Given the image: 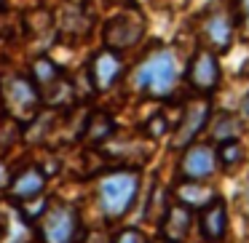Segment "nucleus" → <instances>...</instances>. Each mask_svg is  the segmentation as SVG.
Listing matches in <instances>:
<instances>
[{"label":"nucleus","mask_w":249,"mask_h":243,"mask_svg":"<svg viewBox=\"0 0 249 243\" xmlns=\"http://www.w3.org/2000/svg\"><path fill=\"white\" fill-rule=\"evenodd\" d=\"M0 6H3V0H0Z\"/></svg>","instance_id":"5701e85b"},{"label":"nucleus","mask_w":249,"mask_h":243,"mask_svg":"<svg viewBox=\"0 0 249 243\" xmlns=\"http://www.w3.org/2000/svg\"><path fill=\"white\" fill-rule=\"evenodd\" d=\"M241 115H244V118H247V120H249V97H247V99H244V107H241Z\"/></svg>","instance_id":"412c9836"},{"label":"nucleus","mask_w":249,"mask_h":243,"mask_svg":"<svg viewBox=\"0 0 249 243\" xmlns=\"http://www.w3.org/2000/svg\"><path fill=\"white\" fill-rule=\"evenodd\" d=\"M83 70H86V78L91 81L94 91H107V88L115 86V81L124 72V62H121L118 51L105 49V51H97Z\"/></svg>","instance_id":"1a4fd4ad"},{"label":"nucleus","mask_w":249,"mask_h":243,"mask_svg":"<svg viewBox=\"0 0 249 243\" xmlns=\"http://www.w3.org/2000/svg\"><path fill=\"white\" fill-rule=\"evenodd\" d=\"M220 75H222V70H220V62H217L214 51H209V49L196 51L190 65H188V83L190 86L198 94L209 97V94L220 86Z\"/></svg>","instance_id":"0eeeda50"},{"label":"nucleus","mask_w":249,"mask_h":243,"mask_svg":"<svg viewBox=\"0 0 249 243\" xmlns=\"http://www.w3.org/2000/svg\"><path fill=\"white\" fill-rule=\"evenodd\" d=\"M142 35H145V19H142V14L137 11V8L107 19L105 27H102L105 49L118 51V54L126 51V49H134V46L142 40Z\"/></svg>","instance_id":"39448f33"},{"label":"nucleus","mask_w":249,"mask_h":243,"mask_svg":"<svg viewBox=\"0 0 249 243\" xmlns=\"http://www.w3.org/2000/svg\"><path fill=\"white\" fill-rule=\"evenodd\" d=\"M217 166V150L212 145H188L179 161V177L182 179H196V182H206L214 177Z\"/></svg>","instance_id":"6e6552de"},{"label":"nucleus","mask_w":249,"mask_h":243,"mask_svg":"<svg viewBox=\"0 0 249 243\" xmlns=\"http://www.w3.org/2000/svg\"><path fill=\"white\" fill-rule=\"evenodd\" d=\"M177 81H179L177 62H174V54L166 49H158L150 56H145L134 72L137 88L150 99L172 97V91L177 88Z\"/></svg>","instance_id":"f257e3e1"},{"label":"nucleus","mask_w":249,"mask_h":243,"mask_svg":"<svg viewBox=\"0 0 249 243\" xmlns=\"http://www.w3.org/2000/svg\"><path fill=\"white\" fill-rule=\"evenodd\" d=\"M198 227H201V235L206 241L217 243L225 238L228 232V209H225V200L222 198H214L209 206L201 209V219H198Z\"/></svg>","instance_id":"f8f14e48"},{"label":"nucleus","mask_w":249,"mask_h":243,"mask_svg":"<svg viewBox=\"0 0 249 243\" xmlns=\"http://www.w3.org/2000/svg\"><path fill=\"white\" fill-rule=\"evenodd\" d=\"M238 11H241L244 22H249V0H238Z\"/></svg>","instance_id":"aec40b11"},{"label":"nucleus","mask_w":249,"mask_h":243,"mask_svg":"<svg viewBox=\"0 0 249 243\" xmlns=\"http://www.w3.org/2000/svg\"><path fill=\"white\" fill-rule=\"evenodd\" d=\"M212 120V139L220 145V142H228V139H236L238 134H241V118L233 113H214L209 115Z\"/></svg>","instance_id":"dca6fc26"},{"label":"nucleus","mask_w":249,"mask_h":243,"mask_svg":"<svg viewBox=\"0 0 249 243\" xmlns=\"http://www.w3.org/2000/svg\"><path fill=\"white\" fill-rule=\"evenodd\" d=\"M153 243H177V241H169V238H158V241H153Z\"/></svg>","instance_id":"4be33fe9"},{"label":"nucleus","mask_w":249,"mask_h":243,"mask_svg":"<svg viewBox=\"0 0 249 243\" xmlns=\"http://www.w3.org/2000/svg\"><path fill=\"white\" fill-rule=\"evenodd\" d=\"M209 115H212V104H209V99H206L204 94L196 97V99H190V102L182 107L177 131H174V136H172V145L182 147V150L188 145H193V139L206 129V123H209Z\"/></svg>","instance_id":"423d86ee"},{"label":"nucleus","mask_w":249,"mask_h":243,"mask_svg":"<svg viewBox=\"0 0 249 243\" xmlns=\"http://www.w3.org/2000/svg\"><path fill=\"white\" fill-rule=\"evenodd\" d=\"M137 193H140V171L134 168H118L105 174L97 187L99 206L107 219H121L134 206Z\"/></svg>","instance_id":"f03ea898"},{"label":"nucleus","mask_w":249,"mask_h":243,"mask_svg":"<svg viewBox=\"0 0 249 243\" xmlns=\"http://www.w3.org/2000/svg\"><path fill=\"white\" fill-rule=\"evenodd\" d=\"M190 227V209L182 203H174V206H166V216H163V235L169 241H177L188 232Z\"/></svg>","instance_id":"2eb2a0df"},{"label":"nucleus","mask_w":249,"mask_h":243,"mask_svg":"<svg viewBox=\"0 0 249 243\" xmlns=\"http://www.w3.org/2000/svg\"><path fill=\"white\" fill-rule=\"evenodd\" d=\"M174 195H177V203L188 206V209H204L217 198V193L209 184L196 182V179H179V184L174 187Z\"/></svg>","instance_id":"ddd939ff"},{"label":"nucleus","mask_w":249,"mask_h":243,"mask_svg":"<svg viewBox=\"0 0 249 243\" xmlns=\"http://www.w3.org/2000/svg\"><path fill=\"white\" fill-rule=\"evenodd\" d=\"M43 187H46V174L38 166H27L8 182V198L14 203H22V200L38 198L43 193Z\"/></svg>","instance_id":"9b49d317"},{"label":"nucleus","mask_w":249,"mask_h":243,"mask_svg":"<svg viewBox=\"0 0 249 243\" xmlns=\"http://www.w3.org/2000/svg\"><path fill=\"white\" fill-rule=\"evenodd\" d=\"M38 219L43 243H72L81 230V216L67 203H49Z\"/></svg>","instance_id":"20e7f679"},{"label":"nucleus","mask_w":249,"mask_h":243,"mask_svg":"<svg viewBox=\"0 0 249 243\" xmlns=\"http://www.w3.org/2000/svg\"><path fill=\"white\" fill-rule=\"evenodd\" d=\"M201 40L209 46V51H228L233 40V19L225 11H212L201 22Z\"/></svg>","instance_id":"9d476101"},{"label":"nucleus","mask_w":249,"mask_h":243,"mask_svg":"<svg viewBox=\"0 0 249 243\" xmlns=\"http://www.w3.org/2000/svg\"><path fill=\"white\" fill-rule=\"evenodd\" d=\"M217 161L220 166L225 168H233L244 161V147L238 145V139H228V142H220L217 145Z\"/></svg>","instance_id":"a211bd4d"},{"label":"nucleus","mask_w":249,"mask_h":243,"mask_svg":"<svg viewBox=\"0 0 249 243\" xmlns=\"http://www.w3.org/2000/svg\"><path fill=\"white\" fill-rule=\"evenodd\" d=\"M0 99H3V107H6L8 118L22 123V120H33L35 110L40 104V94L35 88V83L30 78H8L3 81V88H0Z\"/></svg>","instance_id":"7ed1b4c3"},{"label":"nucleus","mask_w":249,"mask_h":243,"mask_svg":"<svg viewBox=\"0 0 249 243\" xmlns=\"http://www.w3.org/2000/svg\"><path fill=\"white\" fill-rule=\"evenodd\" d=\"M113 131H115L113 115L97 110V113L89 115L86 126H83V139H86L89 145H102V142H107L110 136H113Z\"/></svg>","instance_id":"4468645a"},{"label":"nucleus","mask_w":249,"mask_h":243,"mask_svg":"<svg viewBox=\"0 0 249 243\" xmlns=\"http://www.w3.org/2000/svg\"><path fill=\"white\" fill-rule=\"evenodd\" d=\"M113 243H150V241L145 238V232H142V230H137V227H129V230L118 232V238H115Z\"/></svg>","instance_id":"6ab92c4d"},{"label":"nucleus","mask_w":249,"mask_h":243,"mask_svg":"<svg viewBox=\"0 0 249 243\" xmlns=\"http://www.w3.org/2000/svg\"><path fill=\"white\" fill-rule=\"evenodd\" d=\"M62 78H65V75H62V70L49 59V56H40V59H35V65H33V78H30V81L35 83L38 94H43L46 88H51L54 83H59Z\"/></svg>","instance_id":"f3484780"}]
</instances>
